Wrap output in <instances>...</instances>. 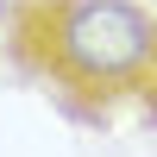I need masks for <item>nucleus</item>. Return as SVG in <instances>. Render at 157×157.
<instances>
[{
	"label": "nucleus",
	"instance_id": "1",
	"mask_svg": "<svg viewBox=\"0 0 157 157\" xmlns=\"http://www.w3.org/2000/svg\"><path fill=\"white\" fill-rule=\"evenodd\" d=\"M0 63L69 126H157V13L145 0H0Z\"/></svg>",
	"mask_w": 157,
	"mask_h": 157
},
{
	"label": "nucleus",
	"instance_id": "2",
	"mask_svg": "<svg viewBox=\"0 0 157 157\" xmlns=\"http://www.w3.org/2000/svg\"><path fill=\"white\" fill-rule=\"evenodd\" d=\"M145 6H151V13H157V0H145Z\"/></svg>",
	"mask_w": 157,
	"mask_h": 157
}]
</instances>
